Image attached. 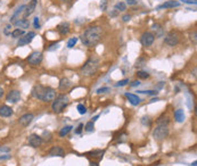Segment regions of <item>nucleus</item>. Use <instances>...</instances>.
<instances>
[{
	"label": "nucleus",
	"instance_id": "473e14b6",
	"mask_svg": "<svg viewBox=\"0 0 197 166\" xmlns=\"http://www.w3.org/2000/svg\"><path fill=\"white\" fill-rule=\"evenodd\" d=\"M142 123L144 125H147V126H149V125H150V118H149L148 116H144L142 118Z\"/></svg>",
	"mask_w": 197,
	"mask_h": 166
},
{
	"label": "nucleus",
	"instance_id": "b1692460",
	"mask_svg": "<svg viewBox=\"0 0 197 166\" xmlns=\"http://www.w3.org/2000/svg\"><path fill=\"white\" fill-rule=\"evenodd\" d=\"M24 33H25V32H24V30H22V29H21V30H19V29H15V30L11 32V37L14 39H18L21 38V37H23Z\"/></svg>",
	"mask_w": 197,
	"mask_h": 166
},
{
	"label": "nucleus",
	"instance_id": "7ed1b4c3",
	"mask_svg": "<svg viewBox=\"0 0 197 166\" xmlns=\"http://www.w3.org/2000/svg\"><path fill=\"white\" fill-rule=\"evenodd\" d=\"M99 68V61L97 58H90L87 61V63L81 68V72L84 76H92L95 75Z\"/></svg>",
	"mask_w": 197,
	"mask_h": 166
},
{
	"label": "nucleus",
	"instance_id": "f3484780",
	"mask_svg": "<svg viewBox=\"0 0 197 166\" xmlns=\"http://www.w3.org/2000/svg\"><path fill=\"white\" fill-rule=\"evenodd\" d=\"M13 115V109H11L9 106H1L0 107V116L2 117H9Z\"/></svg>",
	"mask_w": 197,
	"mask_h": 166
},
{
	"label": "nucleus",
	"instance_id": "c9c22d12",
	"mask_svg": "<svg viewBox=\"0 0 197 166\" xmlns=\"http://www.w3.org/2000/svg\"><path fill=\"white\" fill-rule=\"evenodd\" d=\"M145 59H144V58H139V59H138L137 61V63H136V66H137V67H142V66H144V65H145Z\"/></svg>",
	"mask_w": 197,
	"mask_h": 166
},
{
	"label": "nucleus",
	"instance_id": "6ab92c4d",
	"mask_svg": "<svg viewBox=\"0 0 197 166\" xmlns=\"http://www.w3.org/2000/svg\"><path fill=\"white\" fill-rule=\"evenodd\" d=\"M180 6V2L179 1H175V0H169V1H165L163 5L158 6V8H175Z\"/></svg>",
	"mask_w": 197,
	"mask_h": 166
},
{
	"label": "nucleus",
	"instance_id": "09e8293b",
	"mask_svg": "<svg viewBox=\"0 0 197 166\" xmlns=\"http://www.w3.org/2000/svg\"><path fill=\"white\" fill-rule=\"evenodd\" d=\"M128 2H129V5H133V4H136V1L137 0H126Z\"/></svg>",
	"mask_w": 197,
	"mask_h": 166
},
{
	"label": "nucleus",
	"instance_id": "9b49d317",
	"mask_svg": "<svg viewBox=\"0 0 197 166\" xmlns=\"http://www.w3.org/2000/svg\"><path fill=\"white\" fill-rule=\"evenodd\" d=\"M29 144L33 148L40 147L42 144V138L40 136H38V134H31L29 136Z\"/></svg>",
	"mask_w": 197,
	"mask_h": 166
},
{
	"label": "nucleus",
	"instance_id": "412c9836",
	"mask_svg": "<svg viewBox=\"0 0 197 166\" xmlns=\"http://www.w3.org/2000/svg\"><path fill=\"white\" fill-rule=\"evenodd\" d=\"M25 5H22V6H21V7L18 8V9H17V10L15 11V14H14V15L11 16V18H10V22H15V21H17V19H18V17H19V15H21V14H22V13H24V10H25Z\"/></svg>",
	"mask_w": 197,
	"mask_h": 166
},
{
	"label": "nucleus",
	"instance_id": "ddd939ff",
	"mask_svg": "<svg viewBox=\"0 0 197 166\" xmlns=\"http://www.w3.org/2000/svg\"><path fill=\"white\" fill-rule=\"evenodd\" d=\"M33 118H34L33 114H25V115L19 117L18 123L22 126H27L29 124H31V122L33 121Z\"/></svg>",
	"mask_w": 197,
	"mask_h": 166
},
{
	"label": "nucleus",
	"instance_id": "f03ea898",
	"mask_svg": "<svg viewBox=\"0 0 197 166\" xmlns=\"http://www.w3.org/2000/svg\"><path fill=\"white\" fill-rule=\"evenodd\" d=\"M32 96L41 101H52L56 98V91L52 88L43 87L41 84L34 85L32 89Z\"/></svg>",
	"mask_w": 197,
	"mask_h": 166
},
{
	"label": "nucleus",
	"instance_id": "4be33fe9",
	"mask_svg": "<svg viewBox=\"0 0 197 166\" xmlns=\"http://www.w3.org/2000/svg\"><path fill=\"white\" fill-rule=\"evenodd\" d=\"M174 118L178 123H182L185 121V113L182 109H177L174 112Z\"/></svg>",
	"mask_w": 197,
	"mask_h": 166
},
{
	"label": "nucleus",
	"instance_id": "864d4df0",
	"mask_svg": "<svg viewBox=\"0 0 197 166\" xmlns=\"http://www.w3.org/2000/svg\"><path fill=\"white\" fill-rule=\"evenodd\" d=\"M60 1H63V2H67V1H70V0H60Z\"/></svg>",
	"mask_w": 197,
	"mask_h": 166
},
{
	"label": "nucleus",
	"instance_id": "20e7f679",
	"mask_svg": "<svg viewBox=\"0 0 197 166\" xmlns=\"http://www.w3.org/2000/svg\"><path fill=\"white\" fill-rule=\"evenodd\" d=\"M52 101H54L52 102V106H51L52 110H54L55 113L60 114V113H62L64 110V108L68 105L70 99H68V97H67L66 94H60V96H58L57 98L54 99Z\"/></svg>",
	"mask_w": 197,
	"mask_h": 166
},
{
	"label": "nucleus",
	"instance_id": "2f4dec72",
	"mask_svg": "<svg viewBox=\"0 0 197 166\" xmlns=\"http://www.w3.org/2000/svg\"><path fill=\"white\" fill-rule=\"evenodd\" d=\"M78 112L81 114V115H83V114L87 113V108L83 105H82V104H79V105H78Z\"/></svg>",
	"mask_w": 197,
	"mask_h": 166
},
{
	"label": "nucleus",
	"instance_id": "a878e982",
	"mask_svg": "<svg viewBox=\"0 0 197 166\" xmlns=\"http://www.w3.org/2000/svg\"><path fill=\"white\" fill-rule=\"evenodd\" d=\"M72 126L71 125H67V126H64L62 130H60V136H67L68 133H70V131L72 130Z\"/></svg>",
	"mask_w": 197,
	"mask_h": 166
},
{
	"label": "nucleus",
	"instance_id": "9d476101",
	"mask_svg": "<svg viewBox=\"0 0 197 166\" xmlns=\"http://www.w3.org/2000/svg\"><path fill=\"white\" fill-rule=\"evenodd\" d=\"M37 1L38 0H31L29 5L25 7V10H24V14H23V18H26L30 15L33 14V11L35 10V7H37Z\"/></svg>",
	"mask_w": 197,
	"mask_h": 166
},
{
	"label": "nucleus",
	"instance_id": "a19ab883",
	"mask_svg": "<svg viewBox=\"0 0 197 166\" xmlns=\"http://www.w3.org/2000/svg\"><path fill=\"white\" fill-rule=\"evenodd\" d=\"M182 2L185 4H191V5H196L197 4V0H180Z\"/></svg>",
	"mask_w": 197,
	"mask_h": 166
},
{
	"label": "nucleus",
	"instance_id": "79ce46f5",
	"mask_svg": "<svg viewBox=\"0 0 197 166\" xmlns=\"http://www.w3.org/2000/svg\"><path fill=\"white\" fill-rule=\"evenodd\" d=\"M140 93H147V94H157V91H153V90H148V91H138Z\"/></svg>",
	"mask_w": 197,
	"mask_h": 166
},
{
	"label": "nucleus",
	"instance_id": "ea45409f",
	"mask_svg": "<svg viewBox=\"0 0 197 166\" xmlns=\"http://www.w3.org/2000/svg\"><path fill=\"white\" fill-rule=\"evenodd\" d=\"M107 91H109V88H101V89L97 90V93H105Z\"/></svg>",
	"mask_w": 197,
	"mask_h": 166
},
{
	"label": "nucleus",
	"instance_id": "423d86ee",
	"mask_svg": "<svg viewBox=\"0 0 197 166\" xmlns=\"http://www.w3.org/2000/svg\"><path fill=\"white\" fill-rule=\"evenodd\" d=\"M180 41V35H179L178 32H175V31H171V32H169V33L165 35V38H164V42H165V45H170V47H174L177 45Z\"/></svg>",
	"mask_w": 197,
	"mask_h": 166
},
{
	"label": "nucleus",
	"instance_id": "f8f14e48",
	"mask_svg": "<svg viewBox=\"0 0 197 166\" xmlns=\"http://www.w3.org/2000/svg\"><path fill=\"white\" fill-rule=\"evenodd\" d=\"M19 99H21V92L17 90L10 91V92L7 94V97H6V100H7L8 102H13V104H16Z\"/></svg>",
	"mask_w": 197,
	"mask_h": 166
},
{
	"label": "nucleus",
	"instance_id": "5701e85b",
	"mask_svg": "<svg viewBox=\"0 0 197 166\" xmlns=\"http://www.w3.org/2000/svg\"><path fill=\"white\" fill-rule=\"evenodd\" d=\"M153 31L156 33V38H161V37H163L164 34V31L163 29H162V26H161L160 24H154L152 26Z\"/></svg>",
	"mask_w": 197,
	"mask_h": 166
},
{
	"label": "nucleus",
	"instance_id": "49530a36",
	"mask_svg": "<svg viewBox=\"0 0 197 166\" xmlns=\"http://www.w3.org/2000/svg\"><path fill=\"white\" fill-rule=\"evenodd\" d=\"M82 128H83V125H82V124H80V125H79L78 130H76V131H75V132L78 133V134H79V133H81V130H82Z\"/></svg>",
	"mask_w": 197,
	"mask_h": 166
},
{
	"label": "nucleus",
	"instance_id": "0eeeda50",
	"mask_svg": "<svg viewBox=\"0 0 197 166\" xmlns=\"http://www.w3.org/2000/svg\"><path fill=\"white\" fill-rule=\"evenodd\" d=\"M155 41V34L152 33V32H145L142 33V38H140V42H142V45L145 47H149L152 45Z\"/></svg>",
	"mask_w": 197,
	"mask_h": 166
},
{
	"label": "nucleus",
	"instance_id": "4c0bfd02",
	"mask_svg": "<svg viewBox=\"0 0 197 166\" xmlns=\"http://www.w3.org/2000/svg\"><path fill=\"white\" fill-rule=\"evenodd\" d=\"M33 25L35 29H40V23H39V17H34L33 19Z\"/></svg>",
	"mask_w": 197,
	"mask_h": 166
},
{
	"label": "nucleus",
	"instance_id": "1a4fd4ad",
	"mask_svg": "<svg viewBox=\"0 0 197 166\" xmlns=\"http://www.w3.org/2000/svg\"><path fill=\"white\" fill-rule=\"evenodd\" d=\"M34 37H35V33H34V32H29L27 34H25V35H23V37L19 38L18 43H17V45H18V47L29 45V43L32 42V40L34 39Z\"/></svg>",
	"mask_w": 197,
	"mask_h": 166
},
{
	"label": "nucleus",
	"instance_id": "37998d69",
	"mask_svg": "<svg viewBox=\"0 0 197 166\" xmlns=\"http://www.w3.org/2000/svg\"><path fill=\"white\" fill-rule=\"evenodd\" d=\"M122 19H123V22H129V21L131 19V15H129V14H126V15L123 16Z\"/></svg>",
	"mask_w": 197,
	"mask_h": 166
},
{
	"label": "nucleus",
	"instance_id": "6e6552de",
	"mask_svg": "<svg viewBox=\"0 0 197 166\" xmlns=\"http://www.w3.org/2000/svg\"><path fill=\"white\" fill-rule=\"evenodd\" d=\"M27 61L29 64H31L32 66H37L42 61V53H39V51H34L27 57Z\"/></svg>",
	"mask_w": 197,
	"mask_h": 166
},
{
	"label": "nucleus",
	"instance_id": "8fccbe9b",
	"mask_svg": "<svg viewBox=\"0 0 197 166\" xmlns=\"http://www.w3.org/2000/svg\"><path fill=\"white\" fill-rule=\"evenodd\" d=\"M2 96H4V89L0 87V98H1Z\"/></svg>",
	"mask_w": 197,
	"mask_h": 166
},
{
	"label": "nucleus",
	"instance_id": "2eb2a0df",
	"mask_svg": "<svg viewBox=\"0 0 197 166\" xmlns=\"http://www.w3.org/2000/svg\"><path fill=\"white\" fill-rule=\"evenodd\" d=\"M64 154H65V151L62 147L60 146H55V147H52L50 150H49V155L50 156H58V157H63Z\"/></svg>",
	"mask_w": 197,
	"mask_h": 166
},
{
	"label": "nucleus",
	"instance_id": "aec40b11",
	"mask_svg": "<svg viewBox=\"0 0 197 166\" xmlns=\"http://www.w3.org/2000/svg\"><path fill=\"white\" fill-rule=\"evenodd\" d=\"M125 96H126V98L129 99V101H130L131 104H132V105L137 106V105H139V104H140V98L138 97L137 94H133V93H126Z\"/></svg>",
	"mask_w": 197,
	"mask_h": 166
},
{
	"label": "nucleus",
	"instance_id": "cd10ccee",
	"mask_svg": "<svg viewBox=\"0 0 197 166\" xmlns=\"http://www.w3.org/2000/svg\"><path fill=\"white\" fill-rule=\"evenodd\" d=\"M137 76L139 77V79H148L149 77V74L147 72H145V71H138L137 72Z\"/></svg>",
	"mask_w": 197,
	"mask_h": 166
},
{
	"label": "nucleus",
	"instance_id": "bb28decb",
	"mask_svg": "<svg viewBox=\"0 0 197 166\" xmlns=\"http://www.w3.org/2000/svg\"><path fill=\"white\" fill-rule=\"evenodd\" d=\"M104 154H105V150H92L90 152V155L92 156V157H96V158H101Z\"/></svg>",
	"mask_w": 197,
	"mask_h": 166
},
{
	"label": "nucleus",
	"instance_id": "dca6fc26",
	"mask_svg": "<svg viewBox=\"0 0 197 166\" xmlns=\"http://www.w3.org/2000/svg\"><path fill=\"white\" fill-rule=\"evenodd\" d=\"M14 25L17 26V27H19V29H22V30H24V29H29L30 23H29V21H27L26 18H21V19L15 21V22H14Z\"/></svg>",
	"mask_w": 197,
	"mask_h": 166
},
{
	"label": "nucleus",
	"instance_id": "4468645a",
	"mask_svg": "<svg viewBox=\"0 0 197 166\" xmlns=\"http://www.w3.org/2000/svg\"><path fill=\"white\" fill-rule=\"evenodd\" d=\"M70 29H71V27H70V24L67 22H62L60 25L57 26V31L60 32V35H66V34H68L70 33Z\"/></svg>",
	"mask_w": 197,
	"mask_h": 166
},
{
	"label": "nucleus",
	"instance_id": "de8ad7c7",
	"mask_svg": "<svg viewBox=\"0 0 197 166\" xmlns=\"http://www.w3.org/2000/svg\"><path fill=\"white\" fill-rule=\"evenodd\" d=\"M10 150V148H8V147H1L0 148V151H9Z\"/></svg>",
	"mask_w": 197,
	"mask_h": 166
},
{
	"label": "nucleus",
	"instance_id": "72a5a7b5",
	"mask_svg": "<svg viewBox=\"0 0 197 166\" xmlns=\"http://www.w3.org/2000/svg\"><path fill=\"white\" fill-rule=\"evenodd\" d=\"M128 83H129V80L128 79L121 80V81H119V82L116 83V87H124V85H126Z\"/></svg>",
	"mask_w": 197,
	"mask_h": 166
},
{
	"label": "nucleus",
	"instance_id": "e433bc0d",
	"mask_svg": "<svg viewBox=\"0 0 197 166\" xmlns=\"http://www.w3.org/2000/svg\"><path fill=\"white\" fill-rule=\"evenodd\" d=\"M106 8H107V0H101V9L103 11L106 10Z\"/></svg>",
	"mask_w": 197,
	"mask_h": 166
},
{
	"label": "nucleus",
	"instance_id": "c85d7f7f",
	"mask_svg": "<svg viewBox=\"0 0 197 166\" xmlns=\"http://www.w3.org/2000/svg\"><path fill=\"white\" fill-rule=\"evenodd\" d=\"M157 124H163V125H167L169 124V117L167 116H162L158 118V121H157Z\"/></svg>",
	"mask_w": 197,
	"mask_h": 166
},
{
	"label": "nucleus",
	"instance_id": "f704fd0d",
	"mask_svg": "<svg viewBox=\"0 0 197 166\" xmlns=\"http://www.w3.org/2000/svg\"><path fill=\"white\" fill-rule=\"evenodd\" d=\"M11 24H7L6 26H5V30H4V33L6 34V35H9L10 34V32H11Z\"/></svg>",
	"mask_w": 197,
	"mask_h": 166
},
{
	"label": "nucleus",
	"instance_id": "58836bf2",
	"mask_svg": "<svg viewBox=\"0 0 197 166\" xmlns=\"http://www.w3.org/2000/svg\"><path fill=\"white\" fill-rule=\"evenodd\" d=\"M196 37H197V32L196 31H194V33H191V35H190V39H191V41L194 42V45H196Z\"/></svg>",
	"mask_w": 197,
	"mask_h": 166
},
{
	"label": "nucleus",
	"instance_id": "c756f323",
	"mask_svg": "<svg viewBox=\"0 0 197 166\" xmlns=\"http://www.w3.org/2000/svg\"><path fill=\"white\" fill-rule=\"evenodd\" d=\"M78 42V38H71L67 42V48H73Z\"/></svg>",
	"mask_w": 197,
	"mask_h": 166
},
{
	"label": "nucleus",
	"instance_id": "a211bd4d",
	"mask_svg": "<svg viewBox=\"0 0 197 166\" xmlns=\"http://www.w3.org/2000/svg\"><path fill=\"white\" fill-rule=\"evenodd\" d=\"M71 87H72V82L68 79H66V77H63V79L60 80V89L62 91L68 90V89H70Z\"/></svg>",
	"mask_w": 197,
	"mask_h": 166
},
{
	"label": "nucleus",
	"instance_id": "a18cd8bd",
	"mask_svg": "<svg viewBox=\"0 0 197 166\" xmlns=\"http://www.w3.org/2000/svg\"><path fill=\"white\" fill-rule=\"evenodd\" d=\"M57 47H58V43H54V45H50V48H49L48 50H54L55 48H57Z\"/></svg>",
	"mask_w": 197,
	"mask_h": 166
},
{
	"label": "nucleus",
	"instance_id": "c03bdc74",
	"mask_svg": "<svg viewBox=\"0 0 197 166\" xmlns=\"http://www.w3.org/2000/svg\"><path fill=\"white\" fill-rule=\"evenodd\" d=\"M139 84H140L139 81H133V82L131 83V87H137V85H139Z\"/></svg>",
	"mask_w": 197,
	"mask_h": 166
},
{
	"label": "nucleus",
	"instance_id": "7c9ffc66",
	"mask_svg": "<svg viewBox=\"0 0 197 166\" xmlns=\"http://www.w3.org/2000/svg\"><path fill=\"white\" fill-rule=\"evenodd\" d=\"M93 128H95V125H93V122H88L86 125V131L87 132H92Z\"/></svg>",
	"mask_w": 197,
	"mask_h": 166
},
{
	"label": "nucleus",
	"instance_id": "393cba45",
	"mask_svg": "<svg viewBox=\"0 0 197 166\" xmlns=\"http://www.w3.org/2000/svg\"><path fill=\"white\" fill-rule=\"evenodd\" d=\"M126 9V5L124 2H117V4L114 6V10L120 13V11H124Z\"/></svg>",
	"mask_w": 197,
	"mask_h": 166
},
{
	"label": "nucleus",
	"instance_id": "3c124183",
	"mask_svg": "<svg viewBox=\"0 0 197 166\" xmlns=\"http://www.w3.org/2000/svg\"><path fill=\"white\" fill-rule=\"evenodd\" d=\"M90 166H99V165H98V163L93 162V163H91V164H90Z\"/></svg>",
	"mask_w": 197,
	"mask_h": 166
},
{
	"label": "nucleus",
	"instance_id": "f257e3e1",
	"mask_svg": "<svg viewBox=\"0 0 197 166\" xmlns=\"http://www.w3.org/2000/svg\"><path fill=\"white\" fill-rule=\"evenodd\" d=\"M104 30L101 26H91L88 27L83 33L81 34V41L82 43L87 47H95L101 42L103 38Z\"/></svg>",
	"mask_w": 197,
	"mask_h": 166
},
{
	"label": "nucleus",
	"instance_id": "603ef678",
	"mask_svg": "<svg viewBox=\"0 0 197 166\" xmlns=\"http://www.w3.org/2000/svg\"><path fill=\"white\" fill-rule=\"evenodd\" d=\"M197 165V162H194L193 164H191V166H196Z\"/></svg>",
	"mask_w": 197,
	"mask_h": 166
},
{
	"label": "nucleus",
	"instance_id": "39448f33",
	"mask_svg": "<svg viewBox=\"0 0 197 166\" xmlns=\"http://www.w3.org/2000/svg\"><path fill=\"white\" fill-rule=\"evenodd\" d=\"M153 136L155 138V140H164L169 136V128H167V125H163V124H158L157 125V128L154 130V132H153Z\"/></svg>",
	"mask_w": 197,
	"mask_h": 166
}]
</instances>
